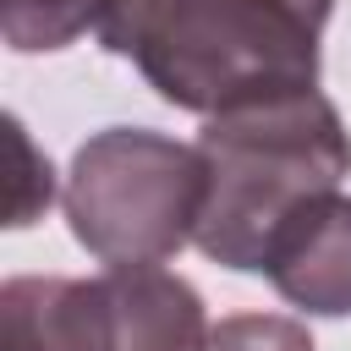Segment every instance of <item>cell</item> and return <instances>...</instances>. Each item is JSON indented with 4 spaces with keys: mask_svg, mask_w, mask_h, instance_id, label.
<instances>
[{
    "mask_svg": "<svg viewBox=\"0 0 351 351\" xmlns=\"http://www.w3.org/2000/svg\"><path fill=\"white\" fill-rule=\"evenodd\" d=\"M197 154L208 197L192 247L236 274H263L274 241L351 176V132L318 88L203 121Z\"/></svg>",
    "mask_w": 351,
    "mask_h": 351,
    "instance_id": "2",
    "label": "cell"
},
{
    "mask_svg": "<svg viewBox=\"0 0 351 351\" xmlns=\"http://www.w3.org/2000/svg\"><path fill=\"white\" fill-rule=\"evenodd\" d=\"M104 313V351H203L208 313L192 280L165 263H132L93 274Z\"/></svg>",
    "mask_w": 351,
    "mask_h": 351,
    "instance_id": "4",
    "label": "cell"
},
{
    "mask_svg": "<svg viewBox=\"0 0 351 351\" xmlns=\"http://www.w3.org/2000/svg\"><path fill=\"white\" fill-rule=\"evenodd\" d=\"M335 0H110L99 44L186 115L318 88Z\"/></svg>",
    "mask_w": 351,
    "mask_h": 351,
    "instance_id": "1",
    "label": "cell"
},
{
    "mask_svg": "<svg viewBox=\"0 0 351 351\" xmlns=\"http://www.w3.org/2000/svg\"><path fill=\"white\" fill-rule=\"evenodd\" d=\"M5 126H11V154H16V181H11L5 225H11V230H22V225H33V219L55 203V170H49V159L38 154V143L27 137V126H22L16 115H11Z\"/></svg>",
    "mask_w": 351,
    "mask_h": 351,
    "instance_id": "9",
    "label": "cell"
},
{
    "mask_svg": "<svg viewBox=\"0 0 351 351\" xmlns=\"http://www.w3.org/2000/svg\"><path fill=\"white\" fill-rule=\"evenodd\" d=\"M0 351H104L99 285L71 274H16L0 285Z\"/></svg>",
    "mask_w": 351,
    "mask_h": 351,
    "instance_id": "6",
    "label": "cell"
},
{
    "mask_svg": "<svg viewBox=\"0 0 351 351\" xmlns=\"http://www.w3.org/2000/svg\"><path fill=\"white\" fill-rule=\"evenodd\" d=\"M203 351H318L307 324L285 318V313H230L208 329Z\"/></svg>",
    "mask_w": 351,
    "mask_h": 351,
    "instance_id": "8",
    "label": "cell"
},
{
    "mask_svg": "<svg viewBox=\"0 0 351 351\" xmlns=\"http://www.w3.org/2000/svg\"><path fill=\"white\" fill-rule=\"evenodd\" d=\"M208 170L197 143H176L154 126L93 132L66 170L60 208L71 241L104 269L170 263L197 241Z\"/></svg>",
    "mask_w": 351,
    "mask_h": 351,
    "instance_id": "3",
    "label": "cell"
},
{
    "mask_svg": "<svg viewBox=\"0 0 351 351\" xmlns=\"http://www.w3.org/2000/svg\"><path fill=\"white\" fill-rule=\"evenodd\" d=\"M269 285L307 318H351V197L313 203L263 258Z\"/></svg>",
    "mask_w": 351,
    "mask_h": 351,
    "instance_id": "5",
    "label": "cell"
},
{
    "mask_svg": "<svg viewBox=\"0 0 351 351\" xmlns=\"http://www.w3.org/2000/svg\"><path fill=\"white\" fill-rule=\"evenodd\" d=\"M110 0H0V33L16 55H49L77 44L88 27L99 33Z\"/></svg>",
    "mask_w": 351,
    "mask_h": 351,
    "instance_id": "7",
    "label": "cell"
}]
</instances>
